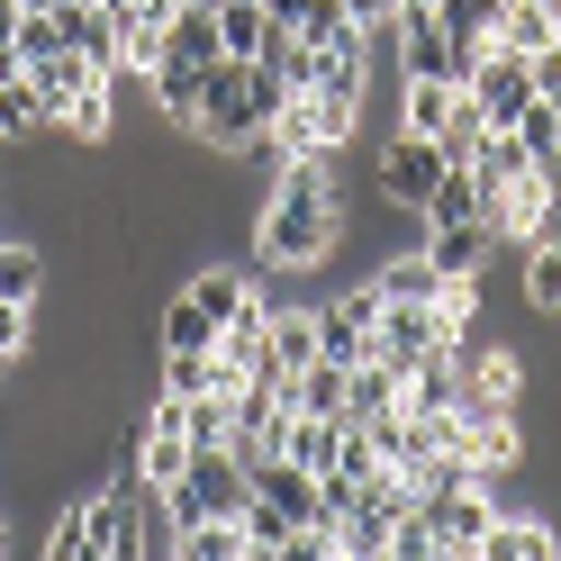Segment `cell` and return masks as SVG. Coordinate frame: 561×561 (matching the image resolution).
<instances>
[{
    "label": "cell",
    "instance_id": "6da1fadb",
    "mask_svg": "<svg viewBox=\"0 0 561 561\" xmlns=\"http://www.w3.org/2000/svg\"><path fill=\"white\" fill-rule=\"evenodd\" d=\"M344 244V191H335V154H290L272 172V199L254 218V263L263 272H318Z\"/></svg>",
    "mask_w": 561,
    "mask_h": 561
},
{
    "label": "cell",
    "instance_id": "7a4b0ae2",
    "mask_svg": "<svg viewBox=\"0 0 561 561\" xmlns=\"http://www.w3.org/2000/svg\"><path fill=\"white\" fill-rule=\"evenodd\" d=\"M453 91H471L489 127H516L525 110H535V64L507 55V46H480V55L462 64V82H453Z\"/></svg>",
    "mask_w": 561,
    "mask_h": 561
},
{
    "label": "cell",
    "instance_id": "3957f363",
    "mask_svg": "<svg viewBox=\"0 0 561 561\" xmlns=\"http://www.w3.org/2000/svg\"><path fill=\"white\" fill-rule=\"evenodd\" d=\"M416 516L435 525V543H444V561H471L480 552V535L499 525V489H435V499H416Z\"/></svg>",
    "mask_w": 561,
    "mask_h": 561
},
{
    "label": "cell",
    "instance_id": "277c9868",
    "mask_svg": "<svg viewBox=\"0 0 561 561\" xmlns=\"http://www.w3.org/2000/svg\"><path fill=\"white\" fill-rule=\"evenodd\" d=\"M435 182H444V146H435V136H390V154H380V172H371V191L399 199V208H426Z\"/></svg>",
    "mask_w": 561,
    "mask_h": 561
},
{
    "label": "cell",
    "instance_id": "5b68a950",
    "mask_svg": "<svg viewBox=\"0 0 561 561\" xmlns=\"http://www.w3.org/2000/svg\"><path fill=\"white\" fill-rule=\"evenodd\" d=\"M471 561H561V525H552V507H499V525L480 535Z\"/></svg>",
    "mask_w": 561,
    "mask_h": 561
},
{
    "label": "cell",
    "instance_id": "8992f818",
    "mask_svg": "<svg viewBox=\"0 0 561 561\" xmlns=\"http://www.w3.org/2000/svg\"><path fill=\"white\" fill-rule=\"evenodd\" d=\"M399 408H408V416H453V408H462V344L416 354L408 380H399Z\"/></svg>",
    "mask_w": 561,
    "mask_h": 561
},
{
    "label": "cell",
    "instance_id": "52a82bcc",
    "mask_svg": "<svg viewBox=\"0 0 561 561\" xmlns=\"http://www.w3.org/2000/svg\"><path fill=\"white\" fill-rule=\"evenodd\" d=\"M390 27H399V73L408 82H453V73H462V55H453V37H444L435 10H399Z\"/></svg>",
    "mask_w": 561,
    "mask_h": 561
},
{
    "label": "cell",
    "instance_id": "ba28073f",
    "mask_svg": "<svg viewBox=\"0 0 561 561\" xmlns=\"http://www.w3.org/2000/svg\"><path fill=\"white\" fill-rule=\"evenodd\" d=\"M172 10H182V0H118V10H110V27H118V73H154V64H163Z\"/></svg>",
    "mask_w": 561,
    "mask_h": 561
},
{
    "label": "cell",
    "instance_id": "9c48e42d",
    "mask_svg": "<svg viewBox=\"0 0 561 561\" xmlns=\"http://www.w3.org/2000/svg\"><path fill=\"white\" fill-rule=\"evenodd\" d=\"M244 480H254V499H272L290 525H327V507H318V471L280 462V453H254V462H244Z\"/></svg>",
    "mask_w": 561,
    "mask_h": 561
},
{
    "label": "cell",
    "instance_id": "30bf717a",
    "mask_svg": "<svg viewBox=\"0 0 561 561\" xmlns=\"http://www.w3.org/2000/svg\"><path fill=\"white\" fill-rule=\"evenodd\" d=\"M435 344H444V318H435V308H380V318H371V363H416V354H435Z\"/></svg>",
    "mask_w": 561,
    "mask_h": 561
},
{
    "label": "cell",
    "instance_id": "8fae6325",
    "mask_svg": "<svg viewBox=\"0 0 561 561\" xmlns=\"http://www.w3.org/2000/svg\"><path fill=\"white\" fill-rule=\"evenodd\" d=\"M399 380H408L399 363H371V354H363V363H344V426H371V416H390V408H399Z\"/></svg>",
    "mask_w": 561,
    "mask_h": 561
},
{
    "label": "cell",
    "instance_id": "7c38bea8",
    "mask_svg": "<svg viewBox=\"0 0 561 561\" xmlns=\"http://www.w3.org/2000/svg\"><path fill=\"white\" fill-rule=\"evenodd\" d=\"M263 335H272V299L254 290V299H244L236 318L218 327V363H227L236 380H254V371H263Z\"/></svg>",
    "mask_w": 561,
    "mask_h": 561
},
{
    "label": "cell",
    "instance_id": "4fadbf2b",
    "mask_svg": "<svg viewBox=\"0 0 561 561\" xmlns=\"http://www.w3.org/2000/svg\"><path fill=\"white\" fill-rule=\"evenodd\" d=\"M489 254H499V236H489L480 218H471V227H435V236H426V263H435L444 280H480V272H489Z\"/></svg>",
    "mask_w": 561,
    "mask_h": 561
},
{
    "label": "cell",
    "instance_id": "5bb4252c",
    "mask_svg": "<svg viewBox=\"0 0 561 561\" xmlns=\"http://www.w3.org/2000/svg\"><path fill=\"white\" fill-rule=\"evenodd\" d=\"M55 37L73 46V55H91V64H110V73H118V27H110V10H100V0H64V10H55Z\"/></svg>",
    "mask_w": 561,
    "mask_h": 561
},
{
    "label": "cell",
    "instance_id": "9a60e30c",
    "mask_svg": "<svg viewBox=\"0 0 561 561\" xmlns=\"http://www.w3.org/2000/svg\"><path fill=\"white\" fill-rule=\"evenodd\" d=\"M163 64H218V0H182V10H172Z\"/></svg>",
    "mask_w": 561,
    "mask_h": 561
},
{
    "label": "cell",
    "instance_id": "2e32d148",
    "mask_svg": "<svg viewBox=\"0 0 561 561\" xmlns=\"http://www.w3.org/2000/svg\"><path fill=\"white\" fill-rule=\"evenodd\" d=\"M499 10H507V0H435V19H444V37H453V55H462V64L499 37ZM453 82H462V73H453Z\"/></svg>",
    "mask_w": 561,
    "mask_h": 561
},
{
    "label": "cell",
    "instance_id": "e0dca14e",
    "mask_svg": "<svg viewBox=\"0 0 561 561\" xmlns=\"http://www.w3.org/2000/svg\"><path fill=\"white\" fill-rule=\"evenodd\" d=\"M182 299L199 308V318H208V327H227V318H236V308H244V299H254V280H244V272H227V263H208V272H191V280H182Z\"/></svg>",
    "mask_w": 561,
    "mask_h": 561
},
{
    "label": "cell",
    "instance_id": "ac0fdd59",
    "mask_svg": "<svg viewBox=\"0 0 561 561\" xmlns=\"http://www.w3.org/2000/svg\"><path fill=\"white\" fill-rule=\"evenodd\" d=\"M290 27H299V46H318V55H335V46H371V27L344 10V0H308Z\"/></svg>",
    "mask_w": 561,
    "mask_h": 561
},
{
    "label": "cell",
    "instance_id": "d6986e66",
    "mask_svg": "<svg viewBox=\"0 0 561 561\" xmlns=\"http://www.w3.org/2000/svg\"><path fill=\"white\" fill-rule=\"evenodd\" d=\"M371 290H380V308H426V299L444 290V272H435L426 254H399V263L371 272Z\"/></svg>",
    "mask_w": 561,
    "mask_h": 561
},
{
    "label": "cell",
    "instance_id": "ffe728a7",
    "mask_svg": "<svg viewBox=\"0 0 561 561\" xmlns=\"http://www.w3.org/2000/svg\"><path fill=\"white\" fill-rule=\"evenodd\" d=\"M489 46H507V55L535 64L543 46H561V19H552V10H535V0H507V10H499V37H489Z\"/></svg>",
    "mask_w": 561,
    "mask_h": 561
},
{
    "label": "cell",
    "instance_id": "44dd1931",
    "mask_svg": "<svg viewBox=\"0 0 561 561\" xmlns=\"http://www.w3.org/2000/svg\"><path fill=\"white\" fill-rule=\"evenodd\" d=\"M208 344H218V327H208L199 308H191L182 290H172V299L154 308V354H208Z\"/></svg>",
    "mask_w": 561,
    "mask_h": 561
},
{
    "label": "cell",
    "instance_id": "7402d4cb",
    "mask_svg": "<svg viewBox=\"0 0 561 561\" xmlns=\"http://www.w3.org/2000/svg\"><path fill=\"white\" fill-rule=\"evenodd\" d=\"M480 218V182H471V163H444V182L426 191V227H471Z\"/></svg>",
    "mask_w": 561,
    "mask_h": 561
},
{
    "label": "cell",
    "instance_id": "603a6c76",
    "mask_svg": "<svg viewBox=\"0 0 561 561\" xmlns=\"http://www.w3.org/2000/svg\"><path fill=\"white\" fill-rule=\"evenodd\" d=\"M280 399H290V416H344V363H308Z\"/></svg>",
    "mask_w": 561,
    "mask_h": 561
},
{
    "label": "cell",
    "instance_id": "cb8c5ba5",
    "mask_svg": "<svg viewBox=\"0 0 561 561\" xmlns=\"http://www.w3.org/2000/svg\"><path fill=\"white\" fill-rule=\"evenodd\" d=\"M182 435H191V453L227 444V435H236V390H199V399H182Z\"/></svg>",
    "mask_w": 561,
    "mask_h": 561
},
{
    "label": "cell",
    "instance_id": "d4e9b609",
    "mask_svg": "<svg viewBox=\"0 0 561 561\" xmlns=\"http://www.w3.org/2000/svg\"><path fill=\"white\" fill-rule=\"evenodd\" d=\"M525 308H535V318H561V244L552 236L525 244Z\"/></svg>",
    "mask_w": 561,
    "mask_h": 561
},
{
    "label": "cell",
    "instance_id": "484cf974",
    "mask_svg": "<svg viewBox=\"0 0 561 561\" xmlns=\"http://www.w3.org/2000/svg\"><path fill=\"white\" fill-rule=\"evenodd\" d=\"M46 290V244L0 236V299H37Z\"/></svg>",
    "mask_w": 561,
    "mask_h": 561
},
{
    "label": "cell",
    "instance_id": "4316f807",
    "mask_svg": "<svg viewBox=\"0 0 561 561\" xmlns=\"http://www.w3.org/2000/svg\"><path fill=\"white\" fill-rule=\"evenodd\" d=\"M263 0H218V55H236V64H254V46H263Z\"/></svg>",
    "mask_w": 561,
    "mask_h": 561
},
{
    "label": "cell",
    "instance_id": "83f0119b",
    "mask_svg": "<svg viewBox=\"0 0 561 561\" xmlns=\"http://www.w3.org/2000/svg\"><path fill=\"white\" fill-rule=\"evenodd\" d=\"M444 110H453V82H408L399 91V136H444Z\"/></svg>",
    "mask_w": 561,
    "mask_h": 561
},
{
    "label": "cell",
    "instance_id": "f1b7e54d",
    "mask_svg": "<svg viewBox=\"0 0 561 561\" xmlns=\"http://www.w3.org/2000/svg\"><path fill=\"white\" fill-rule=\"evenodd\" d=\"M480 136H489L480 100H471V91H453V110H444V136H435V146H444V163H471V146H480Z\"/></svg>",
    "mask_w": 561,
    "mask_h": 561
},
{
    "label": "cell",
    "instance_id": "f546056e",
    "mask_svg": "<svg viewBox=\"0 0 561 561\" xmlns=\"http://www.w3.org/2000/svg\"><path fill=\"white\" fill-rule=\"evenodd\" d=\"M46 127V100H37V82H0V136H10V146H19V136H37Z\"/></svg>",
    "mask_w": 561,
    "mask_h": 561
},
{
    "label": "cell",
    "instance_id": "4dcf8cb0",
    "mask_svg": "<svg viewBox=\"0 0 561 561\" xmlns=\"http://www.w3.org/2000/svg\"><path fill=\"white\" fill-rule=\"evenodd\" d=\"M516 146H525V163H543V172H552V146H561V118L543 110V100H535V110L516 118Z\"/></svg>",
    "mask_w": 561,
    "mask_h": 561
},
{
    "label": "cell",
    "instance_id": "1f68e13d",
    "mask_svg": "<svg viewBox=\"0 0 561 561\" xmlns=\"http://www.w3.org/2000/svg\"><path fill=\"white\" fill-rule=\"evenodd\" d=\"M272 561H335V525H290Z\"/></svg>",
    "mask_w": 561,
    "mask_h": 561
},
{
    "label": "cell",
    "instance_id": "d6a6232c",
    "mask_svg": "<svg viewBox=\"0 0 561 561\" xmlns=\"http://www.w3.org/2000/svg\"><path fill=\"white\" fill-rule=\"evenodd\" d=\"M535 100L561 118V46H543V55H535Z\"/></svg>",
    "mask_w": 561,
    "mask_h": 561
},
{
    "label": "cell",
    "instance_id": "836d02e7",
    "mask_svg": "<svg viewBox=\"0 0 561 561\" xmlns=\"http://www.w3.org/2000/svg\"><path fill=\"white\" fill-rule=\"evenodd\" d=\"M344 10H354V19H363V27H390V19H399V10H408V0H344Z\"/></svg>",
    "mask_w": 561,
    "mask_h": 561
},
{
    "label": "cell",
    "instance_id": "e575fe53",
    "mask_svg": "<svg viewBox=\"0 0 561 561\" xmlns=\"http://www.w3.org/2000/svg\"><path fill=\"white\" fill-rule=\"evenodd\" d=\"M299 10H308V0H263V19H272V27H290Z\"/></svg>",
    "mask_w": 561,
    "mask_h": 561
},
{
    "label": "cell",
    "instance_id": "d590c367",
    "mask_svg": "<svg viewBox=\"0 0 561 561\" xmlns=\"http://www.w3.org/2000/svg\"><path fill=\"white\" fill-rule=\"evenodd\" d=\"M19 37V0H0V46H10Z\"/></svg>",
    "mask_w": 561,
    "mask_h": 561
},
{
    "label": "cell",
    "instance_id": "8d00e7d4",
    "mask_svg": "<svg viewBox=\"0 0 561 561\" xmlns=\"http://www.w3.org/2000/svg\"><path fill=\"white\" fill-rule=\"evenodd\" d=\"M27 73V64H19V46H0V82H19Z\"/></svg>",
    "mask_w": 561,
    "mask_h": 561
},
{
    "label": "cell",
    "instance_id": "74e56055",
    "mask_svg": "<svg viewBox=\"0 0 561 561\" xmlns=\"http://www.w3.org/2000/svg\"><path fill=\"white\" fill-rule=\"evenodd\" d=\"M0 561H10V516H0Z\"/></svg>",
    "mask_w": 561,
    "mask_h": 561
},
{
    "label": "cell",
    "instance_id": "f35d334b",
    "mask_svg": "<svg viewBox=\"0 0 561 561\" xmlns=\"http://www.w3.org/2000/svg\"><path fill=\"white\" fill-rule=\"evenodd\" d=\"M535 10H552V19H561V0H535Z\"/></svg>",
    "mask_w": 561,
    "mask_h": 561
},
{
    "label": "cell",
    "instance_id": "ab89813d",
    "mask_svg": "<svg viewBox=\"0 0 561 561\" xmlns=\"http://www.w3.org/2000/svg\"><path fill=\"white\" fill-rule=\"evenodd\" d=\"M408 10H435V0H408Z\"/></svg>",
    "mask_w": 561,
    "mask_h": 561
}]
</instances>
